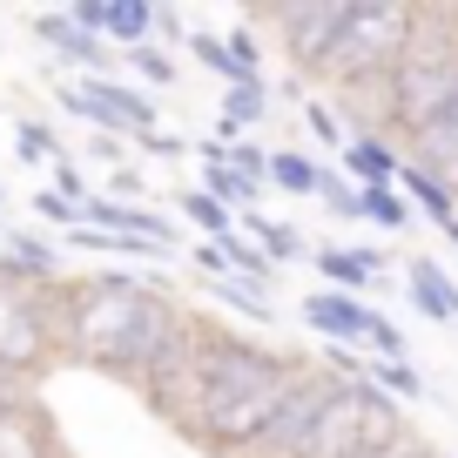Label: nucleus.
<instances>
[{
	"label": "nucleus",
	"instance_id": "f257e3e1",
	"mask_svg": "<svg viewBox=\"0 0 458 458\" xmlns=\"http://www.w3.org/2000/svg\"><path fill=\"white\" fill-rule=\"evenodd\" d=\"M303 358H284L270 344H250L243 330H223L209 317H182L148 377L135 391L162 425H175L209 458H243V445L270 425L284 391L297 385Z\"/></svg>",
	"mask_w": 458,
	"mask_h": 458
},
{
	"label": "nucleus",
	"instance_id": "f03ea898",
	"mask_svg": "<svg viewBox=\"0 0 458 458\" xmlns=\"http://www.w3.org/2000/svg\"><path fill=\"white\" fill-rule=\"evenodd\" d=\"M47 303H55V358L108 371L122 385H142L148 364L169 351V337L189 317L162 284L122 270L61 276V284H47Z\"/></svg>",
	"mask_w": 458,
	"mask_h": 458
},
{
	"label": "nucleus",
	"instance_id": "7ed1b4c3",
	"mask_svg": "<svg viewBox=\"0 0 458 458\" xmlns=\"http://www.w3.org/2000/svg\"><path fill=\"white\" fill-rule=\"evenodd\" d=\"M458 95V7H418L411 41L385 81V135L404 142Z\"/></svg>",
	"mask_w": 458,
	"mask_h": 458
},
{
	"label": "nucleus",
	"instance_id": "20e7f679",
	"mask_svg": "<svg viewBox=\"0 0 458 458\" xmlns=\"http://www.w3.org/2000/svg\"><path fill=\"white\" fill-rule=\"evenodd\" d=\"M411 14L418 7H404V0H351L310 81H324L330 95H377L411 41Z\"/></svg>",
	"mask_w": 458,
	"mask_h": 458
},
{
	"label": "nucleus",
	"instance_id": "39448f33",
	"mask_svg": "<svg viewBox=\"0 0 458 458\" xmlns=\"http://www.w3.org/2000/svg\"><path fill=\"white\" fill-rule=\"evenodd\" d=\"M404 438H411L404 431V404H391L364 377V385H330V398H324V411H317L297 458H377Z\"/></svg>",
	"mask_w": 458,
	"mask_h": 458
},
{
	"label": "nucleus",
	"instance_id": "423d86ee",
	"mask_svg": "<svg viewBox=\"0 0 458 458\" xmlns=\"http://www.w3.org/2000/svg\"><path fill=\"white\" fill-rule=\"evenodd\" d=\"M55 358V303H47V284H21L7 263H0V377L34 391V377Z\"/></svg>",
	"mask_w": 458,
	"mask_h": 458
},
{
	"label": "nucleus",
	"instance_id": "0eeeda50",
	"mask_svg": "<svg viewBox=\"0 0 458 458\" xmlns=\"http://www.w3.org/2000/svg\"><path fill=\"white\" fill-rule=\"evenodd\" d=\"M344 7H351V0H263V7L243 14V28H270L276 55L290 61V74L310 81L324 47H330V34L344 28Z\"/></svg>",
	"mask_w": 458,
	"mask_h": 458
},
{
	"label": "nucleus",
	"instance_id": "6e6552de",
	"mask_svg": "<svg viewBox=\"0 0 458 458\" xmlns=\"http://www.w3.org/2000/svg\"><path fill=\"white\" fill-rule=\"evenodd\" d=\"M330 385H337L330 371L303 364L297 385L284 391V404L270 411V425H263L257 438L243 445V458H297V452H303V438H310V425H317V411H324V398H330Z\"/></svg>",
	"mask_w": 458,
	"mask_h": 458
},
{
	"label": "nucleus",
	"instance_id": "1a4fd4ad",
	"mask_svg": "<svg viewBox=\"0 0 458 458\" xmlns=\"http://www.w3.org/2000/svg\"><path fill=\"white\" fill-rule=\"evenodd\" d=\"M0 458H68L55 418L41 411L34 391H7L0 398Z\"/></svg>",
	"mask_w": 458,
	"mask_h": 458
},
{
	"label": "nucleus",
	"instance_id": "9d476101",
	"mask_svg": "<svg viewBox=\"0 0 458 458\" xmlns=\"http://www.w3.org/2000/svg\"><path fill=\"white\" fill-rule=\"evenodd\" d=\"M398 162H411L418 175H431L438 189H452V196H458V95L445 101L418 135H404V156Z\"/></svg>",
	"mask_w": 458,
	"mask_h": 458
},
{
	"label": "nucleus",
	"instance_id": "9b49d317",
	"mask_svg": "<svg viewBox=\"0 0 458 458\" xmlns=\"http://www.w3.org/2000/svg\"><path fill=\"white\" fill-rule=\"evenodd\" d=\"M303 324H310L324 344H344V351H364V337H371L377 310H371L364 297H344V290H310V297H303Z\"/></svg>",
	"mask_w": 458,
	"mask_h": 458
},
{
	"label": "nucleus",
	"instance_id": "f8f14e48",
	"mask_svg": "<svg viewBox=\"0 0 458 458\" xmlns=\"http://www.w3.org/2000/svg\"><path fill=\"white\" fill-rule=\"evenodd\" d=\"M28 28H34V41H47L61 61H68V68H81V74H108V61H114V55H108V41L81 34L68 14H34Z\"/></svg>",
	"mask_w": 458,
	"mask_h": 458
},
{
	"label": "nucleus",
	"instance_id": "ddd939ff",
	"mask_svg": "<svg viewBox=\"0 0 458 458\" xmlns=\"http://www.w3.org/2000/svg\"><path fill=\"white\" fill-rule=\"evenodd\" d=\"M81 88L88 101H101V108L114 114V122H122V129H129V142L135 135H148L156 129V101H148V88H129V81H108V74H81Z\"/></svg>",
	"mask_w": 458,
	"mask_h": 458
},
{
	"label": "nucleus",
	"instance_id": "4468645a",
	"mask_svg": "<svg viewBox=\"0 0 458 458\" xmlns=\"http://www.w3.org/2000/svg\"><path fill=\"white\" fill-rule=\"evenodd\" d=\"M317 270L330 276L324 290L358 297L364 284H377V276H385V257H377V250H364V243H330V250H317Z\"/></svg>",
	"mask_w": 458,
	"mask_h": 458
},
{
	"label": "nucleus",
	"instance_id": "2eb2a0df",
	"mask_svg": "<svg viewBox=\"0 0 458 458\" xmlns=\"http://www.w3.org/2000/svg\"><path fill=\"white\" fill-rule=\"evenodd\" d=\"M344 182L351 189L398 182V142H385V135H351V142H344Z\"/></svg>",
	"mask_w": 458,
	"mask_h": 458
},
{
	"label": "nucleus",
	"instance_id": "dca6fc26",
	"mask_svg": "<svg viewBox=\"0 0 458 458\" xmlns=\"http://www.w3.org/2000/svg\"><path fill=\"white\" fill-rule=\"evenodd\" d=\"M404 290H411L418 317H431V324H458V284L438 270V263L411 257V270H404Z\"/></svg>",
	"mask_w": 458,
	"mask_h": 458
},
{
	"label": "nucleus",
	"instance_id": "f3484780",
	"mask_svg": "<svg viewBox=\"0 0 458 458\" xmlns=\"http://www.w3.org/2000/svg\"><path fill=\"white\" fill-rule=\"evenodd\" d=\"M148 34H156V7L148 0H108V14H101V41L108 47H148Z\"/></svg>",
	"mask_w": 458,
	"mask_h": 458
},
{
	"label": "nucleus",
	"instance_id": "a211bd4d",
	"mask_svg": "<svg viewBox=\"0 0 458 458\" xmlns=\"http://www.w3.org/2000/svg\"><path fill=\"white\" fill-rule=\"evenodd\" d=\"M391 189H398L404 202H418V209H425L438 229H445V223H458V202H452V189H438L431 175H418L411 162H398V182H391Z\"/></svg>",
	"mask_w": 458,
	"mask_h": 458
},
{
	"label": "nucleus",
	"instance_id": "6ab92c4d",
	"mask_svg": "<svg viewBox=\"0 0 458 458\" xmlns=\"http://www.w3.org/2000/svg\"><path fill=\"white\" fill-rule=\"evenodd\" d=\"M223 263H229V276H243L250 290H263V297H270V284H276V263L263 257V250L250 243V236H236V229H229V236H223Z\"/></svg>",
	"mask_w": 458,
	"mask_h": 458
},
{
	"label": "nucleus",
	"instance_id": "aec40b11",
	"mask_svg": "<svg viewBox=\"0 0 458 458\" xmlns=\"http://www.w3.org/2000/svg\"><path fill=\"white\" fill-rule=\"evenodd\" d=\"M364 377H371L391 404H418V398H425V377H418L411 358H371V371H364Z\"/></svg>",
	"mask_w": 458,
	"mask_h": 458
},
{
	"label": "nucleus",
	"instance_id": "412c9836",
	"mask_svg": "<svg viewBox=\"0 0 458 458\" xmlns=\"http://www.w3.org/2000/svg\"><path fill=\"white\" fill-rule=\"evenodd\" d=\"M263 182H276L284 196H317V162L303 156V148H270V169H263Z\"/></svg>",
	"mask_w": 458,
	"mask_h": 458
},
{
	"label": "nucleus",
	"instance_id": "4be33fe9",
	"mask_svg": "<svg viewBox=\"0 0 458 458\" xmlns=\"http://www.w3.org/2000/svg\"><path fill=\"white\" fill-rule=\"evenodd\" d=\"M358 223H377V229H411V202H404L391 182L358 189Z\"/></svg>",
	"mask_w": 458,
	"mask_h": 458
},
{
	"label": "nucleus",
	"instance_id": "5701e85b",
	"mask_svg": "<svg viewBox=\"0 0 458 458\" xmlns=\"http://www.w3.org/2000/svg\"><path fill=\"white\" fill-rule=\"evenodd\" d=\"M263 114H270V88L263 81H229V95H223V122L229 129H257Z\"/></svg>",
	"mask_w": 458,
	"mask_h": 458
},
{
	"label": "nucleus",
	"instance_id": "b1692460",
	"mask_svg": "<svg viewBox=\"0 0 458 458\" xmlns=\"http://www.w3.org/2000/svg\"><path fill=\"white\" fill-rule=\"evenodd\" d=\"M175 209H182L189 229H202L209 243H223V236H229V209H223L216 196H202V189H182V196H175Z\"/></svg>",
	"mask_w": 458,
	"mask_h": 458
},
{
	"label": "nucleus",
	"instance_id": "393cba45",
	"mask_svg": "<svg viewBox=\"0 0 458 458\" xmlns=\"http://www.w3.org/2000/svg\"><path fill=\"white\" fill-rule=\"evenodd\" d=\"M209 297L216 303H229V310H236V317H250V324H270V297H263V290H250V284H236V276H216V284H209Z\"/></svg>",
	"mask_w": 458,
	"mask_h": 458
},
{
	"label": "nucleus",
	"instance_id": "a878e982",
	"mask_svg": "<svg viewBox=\"0 0 458 458\" xmlns=\"http://www.w3.org/2000/svg\"><path fill=\"white\" fill-rule=\"evenodd\" d=\"M250 216V243L263 250L270 263H284V257H297V229H284V223H263L257 209H243Z\"/></svg>",
	"mask_w": 458,
	"mask_h": 458
},
{
	"label": "nucleus",
	"instance_id": "bb28decb",
	"mask_svg": "<svg viewBox=\"0 0 458 458\" xmlns=\"http://www.w3.org/2000/svg\"><path fill=\"white\" fill-rule=\"evenodd\" d=\"M14 148H21V162H61V148H55V129L47 122H14Z\"/></svg>",
	"mask_w": 458,
	"mask_h": 458
},
{
	"label": "nucleus",
	"instance_id": "cd10ccee",
	"mask_svg": "<svg viewBox=\"0 0 458 458\" xmlns=\"http://www.w3.org/2000/svg\"><path fill=\"white\" fill-rule=\"evenodd\" d=\"M122 61H129V68L142 74L148 88H169V81H175V61L162 55V47H129V55H122Z\"/></svg>",
	"mask_w": 458,
	"mask_h": 458
},
{
	"label": "nucleus",
	"instance_id": "c85d7f7f",
	"mask_svg": "<svg viewBox=\"0 0 458 458\" xmlns=\"http://www.w3.org/2000/svg\"><path fill=\"white\" fill-rule=\"evenodd\" d=\"M317 196H324V209H330V216H358V189L344 182L337 169H317Z\"/></svg>",
	"mask_w": 458,
	"mask_h": 458
},
{
	"label": "nucleus",
	"instance_id": "c756f323",
	"mask_svg": "<svg viewBox=\"0 0 458 458\" xmlns=\"http://www.w3.org/2000/svg\"><path fill=\"white\" fill-rule=\"evenodd\" d=\"M189 270H196L202 284H216V276H229V263H223V243H209V236H196V243H189Z\"/></svg>",
	"mask_w": 458,
	"mask_h": 458
},
{
	"label": "nucleus",
	"instance_id": "7c9ffc66",
	"mask_svg": "<svg viewBox=\"0 0 458 458\" xmlns=\"http://www.w3.org/2000/svg\"><path fill=\"white\" fill-rule=\"evenodd\" d=\"M182 47H196V61H202L209 74H223V88L236 81V74H229V55H223V41H216V34H202V28H196V34H189Z\"/></svg>",
	"mask_w": 458,
	"mask_h": 458
},
{
	"label": "nucleus",
	"instance_id": "2f4dec72",
	"mask_svg": "<svg viewBox=\"0 0 458 458\" xmlns=\"http://www.w3.org/2000/svg\"><path fill=\"white\" fill-rule=\"evenodd\" d=\"M364 351H377V358H404V330L391 324L385 310H377V324H371V337H364Z\"/></svg>",
	"mask_w": 458,
	"mask_h": 458
},
{
	"label": "nucleus",
	"instance_id": "473e14b6",
	"mask_svg": "<svg viewBox=\"0 0 458 458\" xmlns=\"http://www.w3.org/2000/svg\"><path fill=\"white\" fill-rule=\"evenodd\" d=\"M55 196H61V202H81V196H88V175L74 169V162H55Z\"/></svg>",
	"mask_w": 458,
	"mask_h": 458
},
{
	"label": "nucleus",
	"instance_id": "72a5a7b5",
	"mask_svg": "<svg viewBox=\"0 0 458 458\" xmlns=\"http://www.w3.org/2000/svg\"><path fill=\"white\" fill-rule=\"evenodd\" d=\"M34 209L47 216V223H61V229H74V202H61L55 189H34Z\"/></svg>",
	"mask_w": 458,
	"mask_h": 458
},
{
	"label": "nucleus",
	"instance_id": "f704fd0d",
	"mask_svg": "<svg viewBox=\"0 0 458 458\" xmlns=\"http://www.w3.org/2000/svg\"><path fill=\"white\" fill-rule=\"evenodd\" d=\"M142 189H148V175L135 169V162H122V169H114V202H135Z\"/></svg>",
	"mask_w": 458,
	"mask_h": 458
},
{
	"label": "nucleus",
	"instance_id": "c9c22d12",
	"mask_svg": "<svg viewBox=\"0 0 458 458\" xmlns=\"http://www.w3.org/2000/svg\"><path fill=\"white\" fill-rule=\"evenodd\" d=\"M303 122H310V129L324 135V142H337V148H344V129L330 122V108H324V101H303Z\"/></svg>",
	"mask_w": 458,
	"mask_h": 458
},
{
	"label": "nucleus",
	"instance_id": "e433bc0d",
	"mask_svg": "<svg viewBox=\"0 0 458 458\" xmlns=\"http://www.w3.org/2000/svg\"><path fill=\"white\" fill-rule=\"evenodd\" d=\"M135 142H142V156H182V135H162V129H148V135H135Z\"/></svg>",
	"mask_w": 458,
	"mask_h": 458
},
{
	"label": "nucleus",
	"instance_id": "4c0bfd02",
	"mask_svg": "<svg viewBox=\"0 0 458 458\" xmlns=\"http://www.w3.org/2000/svg\"><path fill=\"white\" fill-rule=\"evenodd\" d=\"M156 34H169V41H189V28H182V14H175V7H156Z\"/></svg>",
	"mask_w": 458,
	"mask_h": 458
},
{
	"label": "nucleus",
	"instance_id": "58836bf2",
	"mask_svg": "<svg viewBox=\"0 0 458 458\" xmlns=\"http://www.w3.org/2000/svg\"><path fill=\"white\" fill-rule=\"evenodd\" d=\"M377 458H438L431 445H418V438H404V445H391V452H377Z\"/></svg>",
	"mask_w": 458,
	"mask_h": 458
},
{
	"label": "nucleus",
	"instance_id": "ea45409f",
	"mask_svg": "<svg viewBox=\"0 0 458 458\" xmlns=\"http://www.w3.org/2000/svg\"><path fill=\"white\" fill-rule=\"evenodd\" d=\"M452 202H458V196H452Z\"/></svg>",
	"mask_w": 458,
	"mask_h": 458
}]
</instances>
